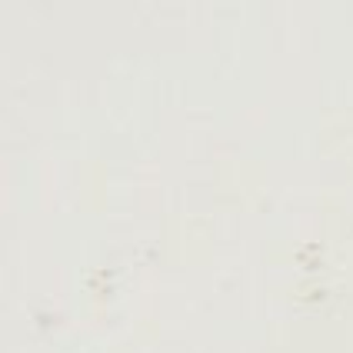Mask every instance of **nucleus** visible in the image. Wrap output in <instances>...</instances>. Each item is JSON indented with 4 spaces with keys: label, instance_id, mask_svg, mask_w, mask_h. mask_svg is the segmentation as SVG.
I'll use <instances>...</instances> for the list:
<instances>
[]
</instances>
